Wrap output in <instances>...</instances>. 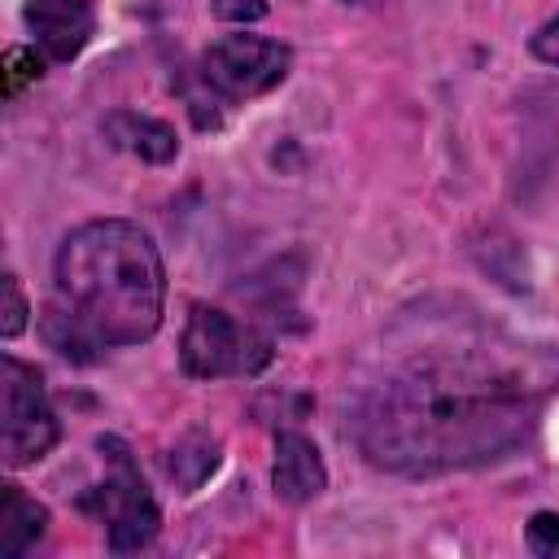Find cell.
I'll return each instance as SVG.
<instances>
[{
	"label": "cell",
	"instance_id": "obj_13",
	"mask_svg": "<svg viewBox=\"0 0 559 559\" xmlns=\"http://www.w3.org/2000/svg\"><path fill=\"white\" fill-rule=\"evenodd\" d=\"M0 293H4V306H0V332H4V336H17V332L26 328V314H31L26 293H22V280H17L13 271H4Z\"/></svg>",
	"mask_w": 559,
	"mask_h": 559
},
{
	"label": "cell",
	"instance_id": "obj_11",
	"mask_svg": "<svg viewBox=\"0 0 559 559\" xmlns=\"http://www.w3.org/2000/svg\"><path fill=\"white\" fill-rule=\"evenodd\" d=\"M214 463H218V445H214L210 437H188V441L175 450V459H170L166 467H170V480H175L183 493H192V489L214 472Z\"/></svg>",
	"mask_w": 559,
	"mask_h": 559
},
{
	"label": "cell",
	"instance_id": "obj_12",
	"mask_svg": "<svg viewBox=\"0 0 559 559\" xmlns=\"http://www.w3.org/2000/svg\"><path fill=\"white\" fill-rule=\"evenodd\" d=\"M39 74H44V52H31V48H9L4 52V96H17Z\"/></svg>",
	"mask_w": 559,
	"mask_h": 559
},
{
	"label": "cell",
	"instance_id": "obj_16",
	"mask_svg": "<svg viewBox=\"0 0 559 559\" xmlns=\"http://www.w3.org/2000/svg\"><path fill=\"white\" fill-rule=\"evenodd\" d=\"M533 57H542V61L559 66V17H550V22L533 35Z\"/></svg>",
	"mask_w": 559,
	"mask_h": 559
},
{
	"label": "cell",
	"instance_id": "obj_4",
	"mask_svg": "<svg viewBox=\"0 0 559 559\" xmlns=\"http://www.w3.org/2000/svg\"><path fill=\"white\" fill-rule=\"evenodd\" d=\"M271 336L258 328L231 319L218 306H192L179 341V362L197 380H218V376H258L271 362Z\"/></svg>",
	"mask_w": 559,
	"mask_h": 559
},
{
	"label": "cell",
	"instance_id": "obj_1",
	"mask_svg": "<svg viewBox=\"0 0 559 559\" xmlns=\"http://www.w3.org/2000/svg\"><path fill=\"white\" fill-rule=\"evenodd\" d=\"M546 389L537 349L493 336L432 341L358 389L349 437L371 467L397 476L480 467L528 441Z\"/></svg>",
	"mask_w": 559,
	"mask_h": 559
},
{
	"label": "cell",
	"instance_id": "obj_14",
	"mask_svg": "<svg viewBox=\"0 0 559 559\" xmlns=\"http://www.w3.org/2000/svg\"><path fill=\"white\" fill-rule=\"evenodd\" d=\"M524 546L542 559H559V515L555 511H537L524 528Z\"/></svg>",
	"mask_w": 559,
	"mask_h": 559
},
{
	"label": "cell",
	"instance_id": "obj_8",
	"mask_svg": "<svg viewBox=\"0 0 559 559\" xmlns=\"http://www.w3.org/2000/svg\"><path fill=\"white\" fill-rule=\"evenodd\" d=\"M275 498L284 502H310L328 485V467L319 459V445L306 432H280L275 437V467H271Z\"/></svg>",
	"mask_w": 559,
	"mask_h": 559
},
{
	"label": "cell",
	"instance_id": "obj_3",
	"mask_svg": "<svg viewBox=\"0 0 559 559\" xmlns=\"http://www.w3.org/2000/svg\"><path fill=\"white\" fill-rule=\"evenodd\" d=\"M100 450V463H105V476L79 493V507L105 524V537H109V550L127 555V550H144L157 528H162V511L127 450L122 437H100L96 441Z\"/></svg>",
	"mask_w": 559,
	"mask_h": 559
},
{
	"label": "cell",
	"instance_id": "obj_15",
	"mask_svg": "<svg viewBox=\"0 0 559 559\" xmlns=\"http://www.w3.org/2000/svg\"><path fill=\"white\" fill-rule=\"evenodd\" d=\"M210 9L223 22H258V17H266V0H210Z\"/></svg>",
	"mask_w": 559,
	"mask_h": 559
},
{
	"label": "cell",
	"instance_id": "obj_10",
	"mask_svg": "<svg viewBox=\"0 0 559 559\" xmlns=\"http://www.w3.org/2000/svg\"><path fill=\"white\" fill-rule=\"evenodd\" d=\"M48 528V511L44 502H35L22 485H4L0 493V559H17L26 555Z\"/></svg>",
	"mask_w": 559,
	"mask_h": 559
},
{
	"label": "cell",
	"instance_id": "obj_9",
	"mask_svg": "<svg viewBox=\"0 0 559 559\" xmlns=\"http://www.w3.org/2000/svg\"><path fill=\"white\" fill-rule=\"evenodd\" d=\"M105 135H109L118 148H127V153H135L140 162H153V166L175 162V153H179V135H175V127L162 122V118L135 114V109H118V114H109V118H105Z\"/></svg>",
	"mask_w": 559,
	"mask_h": 559
},
{
	"label": "cell",
	"instance_id": "obj_2",
	"mask_svg": "<svg viewBox=\"0 0 559 559\" xmlns=\"http://www.w3.org/2000/svg\"><path fill=\"white\" fill-rule=\"evenodd\" d=\"M166 271L153 236L127 218H92L57 249V301L44 336L57 354L92 362L96 349L140 345L162 328Z\"/></svg>",
	"mask_w": 559,
	"mask_h": 559
},
{
	"label": "cell",
	"instance_id": "obj_7",
	"mask_svg": "<svg viewBox=\"0 0 559 559\" xmlns=\"http://www.w3.org/2000/svg\"><path fill=\"white\" fill-rule=\"evenodd\" d=\"M26 26L44 61H74L96 35L92 0H26Z\"/></svg>",
	"mask_w": 559,
	"mask_h": 559
},
{
	"label": "cell",
	"instance_id": "obj_5",
	"mask_svg": "<svg viewBox=\"0 0 559 559\" xmlns=\"http://www.w3.org/2000/svg\"><path fill=\"white\" fill-rule=\"evenodd\" d=\"M61 437V424L52 415V402L44 393V376L4 354L0 358V454L9 467H26L44 459Z\"/></svg>",
	"mask_w": 559,
	"mask_h": 559
},
{
	"label": "cell",
	"instance_id": "obj_6",
	"mask_svg": "<svg viewBox=\"0 0 559 559\" xmlns=\"http://www.w3.org/2000/svg\"><path fill=\"white\" fill-rule=\"evenodd\" d=\"M293 52L280 39H262V35H223L205 48L201 57V83L210 87V96L236 105V100H253L271 87H280L288 79Z\"/></svg>",
	"mask_w": 559,
	"mask_h": 559
}]
</instances>
